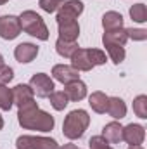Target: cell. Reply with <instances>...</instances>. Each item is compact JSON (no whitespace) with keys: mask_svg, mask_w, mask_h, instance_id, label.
<instances>
[{"mask_svg":"<svg viewBox=\"0 0 147 149\" xmlns=\"http://www.w3.org/2000/svg\"><path fill=\"white\" fill-rule=\"evenodd\" d=\"M17 121L23 128L26 130H38V132H50L54 128V116L49 113L42 111L35 102V99L24 106L19 108L17 111Z\"/></svg>","mask_w":147,"mask_h":149,"instance_id":"obj_1","label":"cell"},{"mask_svg":"<svg viewBox=\"0 0 147 149\" xmlns=\"http://www.w3.org/2000/svg\"><path fill=\"white\" fill-rule=\"evenodd\" d=\"M88 123H90L88 113L85 111V109H74V111H71L66 118H64L62 134H64L68 139H71V141L80 139V137L85 134Z\"/></svg>","mask_w":147,"mask_h":149,"instance_id":"obj_2","label":"cell"},{"mask_svg":"<svg viewBox=\"0 0 147 149\" xmlns=\"http://www.w3.org/2000/svg\"><path fill=\"white\" fill-rule=\"evenodd\" d=\"M19 23H21V30L26 31L28 35L38 38V40H47L49 38V28L43 23L42 16L37 14L35 10H24L19 16Z\"/></svg>","mask_w":147,"mask_h":149,"instance_id":"obj_3","label":"cell"},{"mask_svg":"<svg viewBox=\"0 0 147 149\" xmlns=\"http://www.w3.org/2000/svg\"><path fill=\"white\" fill-rule=\"evenodd\" d=\"M17 149H59V144L50 137H35V135H21L16 141Z\"/></svg>","mask_w":147,"mask_h":149,"instance_id":"obj_4","label":"cell"},{"mask_svg":"<svg viewBox=\"0 0 147 149\" xmlns=\"http://www.w3.org/2000/svg\"><path fill=\"white\" fill-rule=\"evenodd\" d=\"M30 87H31L33 94H37V97H49L54 92V81L45 73L33 74L30 80Z\"/></svg>","mask_w":147,"mask_h":149,"instance_id":"obj_5","label":"cell"},{"mask_svg":"<svg viewBox=\"0 0 147 149\" xmlns=\"http://www.w3.org/2000/svg\"><path fill=\"white\" fill-rule=\"evenodd\" d=\"M21 33V23L17 16H2L0 17V37L3 40H14Z\"/></svg>","mask_w":147,"mask_h":149,"instance_id":"obj_6","label":"cell"},{"mask_svg":"<svg viewBox=\"0 0 147 149\" xmlns=\"http://www.w3.org/2000/svg\"><path fill=\"white\" fill-rule=\"evenodd\" d=\"M123 141L130 146H140L146 139V128L142 125H137V123H130L126 127H123Z\"/></svg>","mask_w":147,"mask_h":149,"instance_id":"obj_7","label":"cell"},{"mask_svg":"<svg viewBox=\"0 0 147 149\" xmlns=\"http://www.w3.org/2000/svg\"><path fill=\"white\" fill-rule=\"evenodd\" d=\"M83 12V3L80 0H68V2H62V5L57 9V21H62V19H76L80 14Z\"/></svg>","mask_w":147,"mask_h":149,"instance_id":"obj_8","label":"cell"},{"mask_svg":"<svg viewBox=\"0 0 147 149\" xmlns=\"http://www.w3.org/2000/svg\"><path fill=\"white\" fill-rule=\"evenodd\" d=\"M59 26V38L66 40V42H76V38L80 35V24L76 19H62L57 21Z\"/></svg>","mask_w":147,"mask_h":149,"instance_id":"obj_9","label":"cell"},{"mask_svg":"<svg viewBox=\"0 0 147 149\" xmlns=\"http://www.w3.org/2000/svg\"><path fill=\"white\" fill-rule=\"evenodd\" d=\"M52 76L57 81L68 85V83H71L74 80H80V71L74 70L73 66H68V64H55L52 68Z\"/></svg>","mask_w":147,"mask_h":149,"instance_id":"obj_10","label":"cell"},{"mask_svg":"<svg viewBox=\"0 0 147 149\" xmlns=\"http://www.w3.org/2000/svg\"><path fill=\"white\" fill-rule=\"evenodd\" d=\"M33 95H35V94H33V90H31L30 85L19 83V85H16V87L12 88V101H14V104H16L17 108H21V106L31 102V101H33Z\"/></svg>","mask_w":147,"mask_h":149,"instance_id":"obj_11","label":"cell"},{"mask_svg":"<svg viewBox=\"0 0 147 149\" xmlns=\"http://www.w3.org/2000/svg\"><path fill=\"white\" fill-rule=\"evenodd\" d=\"M68 97V101H73V102H78L81 99L87 97V85L81 81V80H74L71 83L66 85V88L62 90Z\"/></svg>","mask_w":147,"mask_h":149,"instance_id":"obj_12","label":"cell"},{"mask_svg":"<svg viewBox=\"0 0 147 149\" xmlns=\"http://www.w3.org/2000/svg\"><path fill=\"white\" fill-rule=\"evenodd\" d=\"M14 56L19 63L26 64V63H31L35 57L38 56V47L33 43H19L14 50Z\"/></svg>","mask_w":147,"mask_h":149,"instance_id":"obj_13","label":"cell"},{"mask_svg":"<svg viewBox=\"0 0 147 149\" xmlns=\"http://www.w3.org/2000/svg\"><path fill=\"white\" fill-rule=\"evenodd\" d=\"M69 59H71V66H73L74 70H78V71H90L94 68L92 63H90V59H88L87 49H78Z\"/></svg>","mask_w":147,"mask_h":149,"instance_id":"obj_14","label":"cell"},{"mask_svg":"<svg viewBox=\"0 0 147 149\" xmlns=\"http://www.w3.org/2000/svg\"><path fill=\"white\" fill-rule=\"evenodd\" d=\"M121 132H123V127H121L118 121H111V123H107V125L102 128V137H104L109 144H118V142L123 141Z\"/></svg>","mask_w":147,"mask_h":149,"instance_id":"obj_15","label":"cell"},{"mask_svg":"<svg viewBox=\"0 0 147 149\" xmlns=\"http://www.w3.org/2000/svg\"><path fill=\"white\" fill-rule=\"evenodd\" d=\"M106 111L109 113L111 118L121 120V118L126 116V104H125V101L119 99V97H109V99H107V109H106Z\"/></svg>","mask_w":147,"mask_h":149,"instance_id":"obj_16","label":"cell"},{"mask_svg":"<svg viewBox=\"0 0 147 149\" xmlns=\"http://www.w3.org/2000/svg\"><path fill=\"white\" fill-rule=\"evenodd\" d=\"M126 40H128L126 30L119 28V30H114V31H106L104 37H102V43L104 45H121V47H125Z\"/></svg>","mask_w":147,"mask_h":149,"instance_id":"obj_17","label":"cell"},{"mask_svg":"<svg viewBox=\"0 0 147 149\" xmlns=\"http://www.w3.org/2000/svg\"><path fill=\"white\" fill-rule=\"evenodd\" d=\"M102 26L106 31H114L123 28V16L116 10H109L102 16Z\"/></svg>","mask_w":147,"mask_h":149,"instance_id":"obj_18","label":"cell"},{"mask_svg":"<svg viewBox=\"0 0 147 149\" xmlns=\"http://www.w3.org/2000/svg\"><path fill=\"white\" fill-rule=\"evenodd\" d=\"M107 99L109 97L104 92L97 90V92H92V95L88 97V104H90V108L95 113L102 114V113H106V109H107Z\"/></svg>","mask_w":147,"mask_h":149,"instance_id":"obj_19","label":"cell"},{"mask_svg":"<svg viewBox=\"0 0 147 149\" xmlns=\"http://www.w3.org/2000/svg\"><path fill=\"white\" fill-rule=\"evenodd\" d=\"M78 49L80 47H78L76 42H66V40H61V38L55 42V50L61 57H71Z\"/></svg>","mask_w":147,"mask_h":149,"instance_id":"obj_20","label":"cell"},{"mask_svg":"<svg viewBox=\"0 0 147 149\" xmlns=\"http://www.w3.org/2000/svg\"><path fill=\"white\" fill-rule=\"evenodd\" d=\"M133 113L142 120L147 118V95L142 94V95H137L133 99Z\"/></svg>","mask_w":147,"mask_h":149,"instance_id":"obj_21","label":"cell"},{"mask_svg":"<svg viewBox=\"0 0 147 149\" xmlns=\"http://www.w3.org/2000/svg\"><path fill=\"white\" fill-rule=\"evenodd\" d=\"M14 101H12V90L7 88L5 85H0V109L9 111L12 108Z\"/></svg>","mask_w":147,"mask_h":149,"instance_id":"obj_22","label":"cell"},{"mask_svg":"<svg viewBox=\"0 0 147 149\" xmlns=\"http://www.w3.org/2000/svg\"><path fill=\"white\" fill-rule=\"evenodd\" d=\"M130 17L135 23H146L147 21V9L144 3H135L130 7Z\"/></svg>","mask_w":147,"mask_h":149,"instance_id":"obj_23","label":"cell"},{"mask_svg":"<svg viewBox=\"0 0 147 149\" xmlns=\"http://www.w3.org/2000/svg\"><path fill=\"white\" fill-rule=\"evenodd\" d=\"M104 47L114 64H119L125 61V47H121V45H104Z\"/></svg>","mask_w":147,"mask_h":149,"instance_id":"obj_24","label":"cell"},{"mask_svg":"<svg viewBox=\"0 0 147 149\" xmlns=\"http://www.w3.org/2000/svg\"><path fill=\"white\" fill-rule=\"evenodd\" d=\"M49 99H50L52 108L57 109V111H62V109L68 106V97H66L64 92H52V94L49 95Z\"/></svg>","mask_w":147,"mask_h":149,"instance_id":"obj_25","label":"cell"},{"mask_svg":"<svg viewBox=\"0 0 147 149\" xmlns=\"http://www.w3.org/2000/svg\"><path fill=\"white\" fill-rule=\"evenodd\" d=\"M87 52H88V59H90L92 66H101V64H106L107 57H106V54H104L101 49H87Z\"/></svg>","mask_w":147,"mask_h":149,"instance_id":"obj_26","label":"cell"},{"mask_svg":"<svg viewBox=\"0 0 147 149\" xmlns=\"http://www.w3.org/2000/svg\"><path fill=\"white\" fill-rule=\"evenodd\" d=\"M62 2L64 0H40L38 2V5L42 7V10H45V12H55L61 5H62Z\"/></svg>","mask_w":147,"mask_h":149,"instance_id":"obj_27","label":"cell"},{"mask_svg":"<svg viewBox=\"0 0 147 149\" xmlns=\"http://www.w3.org/2000/svg\"><path fill=\"white\" fill-rule=\"evenodd\" d=\"M88 146H90V149H112L109 146V142H107L102 135H94V137L88 141Z\"/></svg>","mask_w":147,"mask_h":149,"instance_id":"obj_28","label":"cell"},{"mask_svg":"<svg viewBox=\"0 0 147 149\" xmlns=\"http://www.w3.org/2000/svg\"><path fill=\"white\" fill-rule=\"evenodd\" d=\"M126 35H128V38H132L135 42H144L147 38V30H142V28H128Z\"/></svg>","mask_w":147,"mask_h":149,"instance_id":"obj_29","label":"cell"},{"mask_svg":"<svg viewBox=\"0 0 147 149\" xmlns=\"http://www.w3.org/2000/svg\"><path fill=\"white\" fill-rule=\"evenodd\" d=\"M12 78H14V70L12 68H9V66L0 68V85H7Z\"/></svg>","mask_w":147,"mask_h":149,"instance_id":"obj_30","label":"cell"},{"mask_svg":"<svg viewBox=\"0 0 147 149\" xmlns=\"http://www.w3.org/2000/svg\"><path fill=\"white\" fill-rule=\"evenodd\" d=\"M59 149H78V148H76L74 144H64L62 148H59Z\"/></svg>","mask_w":147,"mask_h":149,"instance_id":"obj_31","label":"cell"},{"mask_svg":"<svg viewBox=\"0 0 147 149\" xmlns=\"http://www.w3.org/2000/svg\"><path fill=\"white\" fill-rule=\"evenodd\" d=\"M5 64H3V57H2V54H0V68H3Z\"/></svg>","mask_w":147,"mask_h":149,"instance_id":"obj_32","label":"cell"},{"mask_svg":"<svg viewBox=\"0 0 147 149\" xmlns=\"http://www.w3.org/2000/svg\"><path fill=\"white\" fill-rule=\"evenodd\" d=\"M3 128V118H2V114H0V130Z\"/></svg>","mask_w":147,"mask_h":149,"instance_id":"obj_33","label":"cell"},{"mask_svg":"<svg viewBox=\"0 0 147 149\" xmlns=\"http://www.w3.org/2000/svg\"><path fill=\"white\" fill-rule=\"evenodd\" d=\"M130 149H142L140 146H130Z\"/></svg>","mask_w":147,"mask_h":149,"instance_id":"obj_34","label":"cell"},{"mask_svg":"<svg viewBox=\"0 0 147 149\" xmlns=\"http://www.w3.org/2000/svg\"><path fill=\"white\" fill-rule=\"evenodd\" d=\"M9 0H0V5H3V3H7Z\"/></svg>","mask_w":147,"mask_h":149,"instance_id":"obj_35","label":"cell"},{"mask_svg":"<svg viewBox=\"0 0 147 149\" xmlns=\"http://www.w3.org/2000/svg\"><path fill=\"white\" fill-rule=\"evenodd\" d=\"M78 149H80V148H78Z\"/></svg>","mask_w":147,"mask_h":149,"instance_id":"obj_36","label":"cell"}]
</instances>
